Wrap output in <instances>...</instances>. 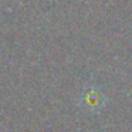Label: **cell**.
Listing matches in <instances>:
<instances>
[{"label": "cell", "instance_id": "6da1fadb", "mask_svg": "<svg viewBox=\"0 0 132 132\" xmlns=\"http://www.w3.org/2000/svg\"><path fill=\"white\" fill-rule=\"evenodd\" d=\"M105 94L100 87L94 85V84L84 88V91L81 92L80 98H78V105L81 106V109H84L85 112H89V114L101 112L105 106Z\"/></svg>", "mask_w": 132, "mask_h": 132}]
</instances>
